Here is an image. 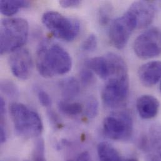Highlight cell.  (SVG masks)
I'll return each instance as SVG.
<instances>
[{
    "instance_id": "cell-1",
    "label": "cell",
    "mask_w": 161,
    "mask_h": 161,
    "mask_svg": "<svg viewBox=\"0 0 161 161\" xmlns=\"http://www.w3.org/2000/svg\"><path fill=\"white\" fill-rule=\"evenodd\" d=\"M36 65L39 74L45 78H52L70 72L72 60L62 47L50 40H43L36 53Z\"/></svg>"
},
{
    "instance_id": "cell-2",
    "label": "cell",
    "mask_w": 161,
    "mask_h": 161,
    "mask_svg": "<svg viewBox=\"0 0 161 161\" xmlns=\"http://www.w3.org/2000/svg\"><path fill=\"white\" fill-rule=\"evenodd\" d=\"M29 25L21 18L2 19L0 32V53L1 55L13 53L21 48L26 42Z\"/></svg>"
},
{
    "instance_id": "cell-3",
    "label": "cell",
    "mask_w": 161,
    "mask_h": 161,
    "mask_svg": "<svg viewBox=\"0 0 161 161\" xmlns=\"http://www.w3.org/2000/svg\"><path fill=\"white\" fill-rule=\"evenodd\" d=\"M9 111L17 134L25 138L40 136L43 125L40 115L25 105L13 102L9 105Z\"/></svg>"
},
{
    "instance_id": "cell-4",
    "label": "cell",
    "mask_w": 161,
    "mask_h": 161,
    "mask_svg": "<svg viewBox=\"0 0 161 161\" xmlns=\"http://www.w3.org/2000/svg\"><path fill=\"white\" fill-rule=\"evenodd\" d=\"M42 21L55 37L65 42L74 40L80 32V25L77 19L66 17L57 11L45 12Z\"/></svg>"
},
{
    "instance_id": "cell-5",
    "label": "cell",
    "mask_w": 161,
    "mask_h": 161,
    "mask_svg": "<svg viewBox=\"0 0 161 161\" xmlns=\"http://www.w3.org/2000/svg\"><path fill=\"white\" fill-rule=\"evenodd\" d=\"M103 129L105 136L112 140H129L133 132L132 117L127 112L112 114L104 119Z\"/></svg>"
},
{
    "instance_id": "cell-6",
    "label": "cell",
    "mask_w": 161,
    "mask_h": 161,
    "mask_svg": "<svg viewBox=\"0 0 161 161\" xmlns=\"http://www.w3.org/2000/svg\"><path fill=\"white\" fill-rule=\"evenodd\" d=\"M102 93V99L108 107L117 108L125 105L129 93V77L109 78Z\"/></svg>"
},
{
    "instance_id": "cell-7",
    "label": "cell",
    "mask_w": 161,
    "mask_h": 161,
    "mask_svg": "<svg viewBox=\"0 0 161 161\" xmlns=\"http://www.w3.org/2000/svg\"><path fill=\"white\" fill-rule=\"evenodd\" d=\"M159 30L153 28L141 34L135 40L134 50L137 56L144 60L150 59L161 54L159 43Z\"/></svg>"
},
{
    "instance_id": "cell-8",
    "label": "cell",
    "mask_w": 161,
    "mask_h": 161,
    "mask_svg": "<svg viewBox=\"0 0 161 161\" xmlns=\"http://www.w3.org/2000/svg\"><path fill=\"white\" fill-rule=\"evenodd\" d=\"M136 25L130 15L125 13L111 24L108 36L111 43L117 49H122L127 45Z\"/></svg>"
},
{
    "instance_id": "cell-9",
    "label": "cell",
    "mask_w": 161,
    "mask_h": 161,
    "mask_svg": "<svg viewBox=\"0 0 161 161\" xmlns=\"http://www.w3.org/2000/svg\"><path fill=\"white\" fill-rule=\"evenodd\" d=\"M8 63L15 77L23 80L30 77L33 70V60L28 49L21 48L11 53Z\"/></svg>"
},
{
    "instance_id": "cell-10",
    "label": "cell",
    "mask_w": 161,
    "mask_h": 161,
    "mask_svg": "<svg viewBox=\"0 0 161 161\" xmlns=\"http://www.w3.org/2000/svg\"><path fill=\"white\" fill-rule=\"evenodd\" d=\"M126 13L135 22L136 28H144L153 22L156 9L153 2L139 1L133 3Z\"/></svg>"
},
{
    "instance_id": "cell-11",
    "label": "cell",
    "mask_w": 161,
    "mask_h": 161,
    "mask_svg": "<svg viewBox=\"0 0 161 161\" xmlns=\"http://www.w3.org/2000/svg\"><path fill=\"white\" fill-rule=\"evenodd\" d=\"M138 76L144 86L154 85L161 79V62L153 61L142 65L139 69Z\"/></svg>"
},
{
    "instance_id": "cell-12",
    "label": "cell",
    "mask_w": 161,
    "mask_h": 161,
    "mask_svg": "<svg viewBox=\"0 0 161 161\" xmlns=\"http://www.w3.org/2000/svg\"><path fill=\"white\" fill-rule=\"evenodd\" d=\"M136 107L141 117L144 119H151L158 115L160 103L154 96L144 95L137 99Z\"/></svg>"
},
{
    "instance_id": "cell-13",
    "label": "cell",
    "mask_w": 161,
    "mask_h": 161,
    "mask_svg": "<svg viewBox=\"0 0 161 161\" xmlns=\"http://www.w3.org/2000/svg\"><path fill=\"white\" fill-rule=\"evenodd\" d=\"M86 67L97 74L100 78L107 80L109 71L107 60L105 57H96L87 60L85 62Z\"/></svg>"
},
{
    "instance_id": "cell-14",
    "label": "cell",
    "mask_w": 161,
    "mask_h": 161,
    "mask_svg": "<svg viewBox=\"0 0 161 161\" xmlns=\"http://www.w3.org/2000/svg\"><path fill=\"white\" fill-rule=\"evenodd\" d=\"M62 95L65 101H69L76 97L80 92V84L73 77L63 79L60 82Z\"/></svg>"
},
{
    "instance_id": "cell-15",
    "label": "cell",
    "mask_w": 161,
    "mask_h": 161,
    "mask_svg": "<svg viewBox=\"0 0 161 161\" xmlns=\"http://www.w3.org/2000/svg\"><path fill=\"white\" fill-rule=\"evenodd\" d=\"M100 161H124L119 152L110 144L102 142L97 147Z\"/></svg>"
},
{
    "instance_id": "cell-16",
    "label": "cell",
    "mask_w": 161,
    "mask_h": 161,
    "mask_svg": "<svg viewBox=\"0 0 161 161\" xmlns=\"http://www.w3.org/2000/svg\"><path fill=\"white\" fill-rule=\"evenodd\" d=\"M30 6V3L28 1L1 0L0 1L1 13L7 16L15 14L21 8H26Z\"/></svg>"
},
{
    "instance_id": "cell-17",
    "label": "cell",
    "mask_w": 161,
    "mask_h": 161,
    "mask_svg": "<svg viewBox=\"0 0 161 161\" xmlns=\"http://www.w3.org/2000/svg\"><path fill=\"white\" fill-rule=\"evenodd\" d=\"M58 108L63 114L70 116L79 115L83 110V106L79 102H70L69 101H60Z\"/></svg>"
},
{
    "instance_id": "cell-18",
    "label": "cell",
    "mask_w": 161,
    "mask_h": 161,
    "mask_svg": "<svg viewBox=\"0 0 161 161\" xmlns=\"http://www.w3.org/2000/svg\"><path fill=\"white\" fill-rule=\"evenodd\" d=\"M1 90L7 97L14 98L18 95L19 90L16 85L10 80H2L1 81Z\"/></svg>"
},
{
    "instance_id": "cell-19",
    "label": "cell",
    "mask_w": 161,
    "mask_h": 161,
    "mask_svg": "<svg viewBox=\"0 0 161 161\" xmlns=\"http://www.w3.org/2000/svg\"><path fill=\"white\" fill-rule=\"evenodd\" d=\"M45 142L43 139H38L34 145L33 153H32V159L33 161H47L45 157Z\"/></svg>"
},
{
    "instance_id": "cell-20",
    "label": "cell",
    "mask_w": 161,
    "mask_h": 161,
    "mask_svg": "<svg viewBox=\"0 0 161 161\" xmlns=\"http://www.w3.org/2000/svg\"><path fill=\"white\" fill-rule=\"evenodd\" d=\"M112 15V8L106 4L100 7L98 11V21L102 26L107 25L110 21Z\"/></svg>"
},
{
    "instance_id": "cell-21",
    "label": "cell",
    "mask_w": 161,
    "mask_h": 161,
    "mask_svg": "<svg viewBox=\"0 0 161 161\" xmlns=\"http://www.w3.org/2000/svg\"><path fill=\"white\" fill-rule=\"evenodd\" d=\"M98 112V102L93 96L90 97L86 102L85 107V114L90 119L97 117Z\"/></svg>"
},
{
    "instance_id": "cell-22",
    "label": "cell",
    "mask_w": 161,
    "mask_h": 161,
    "mask_svg": "<svg viewBox=\"0 0 161 161\" xmlns=\"http://www.w3.org/2000/svg\"><path fill=\"white\" fill-rule=\"evenodd\" d=\"M97 47V36L94 34H90L83 42L81 48V50L87 52H93Z\"/></svg>"
},
{
    "instance_id": "cell-23",
    "label": "cell",
    "mask_w": 161,
    "mask_h": 161,
    "mask_svg": "<svg viewBox=\"0 0 161 161\" xmlns=\"http://www.w3.org/2000/svg\"><path fill=\"white\" fill-rule=\"evenodd\" d=\"M81 82L85 86H90L92 85L95 81V78L93 72L90 69H83L80 74Z\"/></svg>"
},
{
    "instance_id": "cell-24",
    "label": "cell",
    "mask_w": 161,
    "mask_h": 161,
    "mask_svg": "<svg viewBox=\"0 0 161 161\" xmlns=\"http://www.w3.org/2000/svg\"><path fill=\"white\" fill-rule=\"evenodd\" d=\"M38 100L43 107H50L52 105V99L50 95L43 90H40L38 93Z\"/></svg>"
},
{
    "instance_id": "cell-25",
    "label": "cell",
    "mask_w": 161,
    "mask_h": 161,
    "mask_svg": "<svg viewBox=\"0 0 161 161\" xmlns=\"http://www.w3.org/2000/svg\"><path fill=\"white\" fill-rule=\"evenodd\" d=\"M60 6L64 8H77L81 4L79 0H62L59 1Z\"/></svg>"
},
{
    "instance_id": "cell-26",
    "label": "cell",
    "mask_w": 161,
    "mask_h": 161,
    "mask_svg": "<svg viewBox=\"0 0 161 161\" xmlns=\"http://www.w3.org/2000/svg\"><path fill=\"white\" fill-rule=\"evenodd\" d=\"M7 139V132L6 130L5 125L4 123L3 118H1V126H0V141L1 143L3 144Z\"/></svg>"
},
{
    "instance_id": "cell-27",
    "label": "cell",
    "mask_w": 161,
    "mask_h": 161,
    "mask_svg": "<svg viewBox=\"0 0 161 161\" xmlns=\"http://www.w3.org/2000/svg\"><path fill=\"white\" fill-rule=\"evenodd\" d=\"M76 161H90V156L89 153L87 151L81 153Z\"/></svg>"
},
{
    "instance_id": "cell-28",
    "label": "cell",
    "mask_w": 161,
    "mask_h": 161,
    "mask_svg": "<svg viewBox=\"0 0 161 161\" xmlns=\"http://www.w3.org/2000/svg\"><path fill=\"white\" fill-rule=\"evenodd\" d=\"M6 112V103L4 102V100L3 97H1L0 99V114L1 117H3L4 115V114Z\"/></svg>"
},
{
    "instance_id": "cell-29",
    "label": "cell",
    "mask_w": 161,
    "mask_h": 161,
    "mask_svg": "<svg viewBox=\"0 0 161 161\" xmlns=\"http://www.w3.org/2000/svg\"><path fill=\"white\" fill-rule=\"evenodd\" d=\"M151 161H161V153L153 156Z\"/></svg>"
},
{
    "instance_id": "cell-30",
    "label": "cell",
    "mask_w": 161,
    "mask_h": 161,
    "mask_svg": "<svg viewBox=\"0 0 161 161\" xmlns=\"http://www.w3.org/2000/svg\"><path fill=\"white\" fill-rule=\"evenodd\" d=\"M124 161H139L138 160H137L136 159H126V160H124Z\"/></svg>"
},
{
    "instance_id": "cell-31",
    "label": "cell",
    "mask_w": 161,
    "mask_h": 161,
    "mask_svg": "<svg viewBox=\"0 0 161 161\" xmlns=\"http://www.w3.org/2000/svg\"><path fill=\"white\" fill-rule=\"evenodd\" d=\"M73 161V160H68V161Z\"/></svg>"
},
{
    "instance_id": "cell-32",
    "label": "cell",
    "mask_w": 161,
    "mask_h": 161,
    "mask_svg": "<svg viewBox=\"0 0 161 161\" xmlns=\"http://www.w3.org/2000/svg\"><path fill=\"white\" fill-rule=\"evenodd\" d=\"M160 89H161V86H160Z\"/></svg>"
},
{
    "instance_id": "cell-33",
    "label": "cell",
    "mask_w": 161,
    "mask_h": 161,
    "mask_svg": "<svg viewBox=\"0 0 161 161\" xmlns=\"http://www.w3.org/2000/svg\"></svg>"
},
{
    "instance_id": "cell-34",
    "label": "cell",
    "mask_w": 161,
    "mask_h": 161,
    "mask_svg": "<svg viewBox=\"0 0 161 161\" xmlns=\"http://www.w3.org/2000/svg\"></svg>"
}]
</instances>
